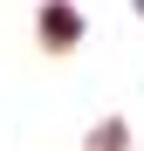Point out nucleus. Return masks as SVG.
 Here are the masks:
<instances>
[{"mask_svg": "<svg viewBox=\"0 0 144 151\" xmlns=\"http://www.w3.org/2000/svg\"><path fill=\"white\" fill-rule=\"evenodd\" d=\"M41 28H48V41H76V35H82V21L69 14V7H55V14L41 21Z\"/></svg>", "mask_w": 144, "mask_h": 151, "instance_id": "nucleus-1", "label": "nucleus"}]
</instances>
